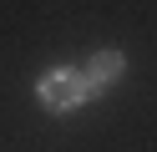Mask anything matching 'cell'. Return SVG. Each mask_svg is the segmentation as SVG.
I'll use <instances>...</instances> for the list:
<instances>
[{
    "mask_svg": "<svg viewBox=\"0 0 157 152\" xmlns=\"http://www.w3.org/2000/svg\"><path fill=\"white\" fill-rule=\"evenodd\" d=\"M122 71H127V56H122V51H96V56L86 61V86L101 91V86H112V81H122Z\"/></svg>",
    "mask_w": 157,
    "mask_h": 152,
    "instance_id": "cell-2",
    "label": "cell"
},
{
    "mask_svg": "<svg viewBox=\"0 0 157 152\" xmlns=\"http://www.w3.org/2000/svg\"><path fill=\"white\" fill-rule=\"evenodd\" d=\"M36 96H41L51 111H76L86 96H91V86H86V81L76 76V71H51V76H41Z\"/></svg>",
    "mask_w": 157,
    "mask_h": 152,
    "instance_id": "cell-1",
    "label": "cell"
}]
</instances>
